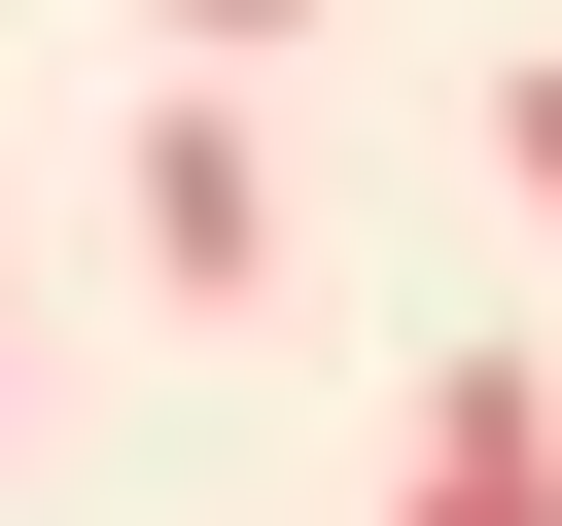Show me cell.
<instances>
[{
    "mask_svg": "<svg viewBox=\"0 0 562 526\" xmlns=\"http://www.w3.org/2000/svg\"><path fill=\"white\" fill-rule=\"evenodd\" d=\"M386 526H562V386H527V351H422V456H386Z\"/></svg>",
    "mask_w": 562,
    "mask_h": 526,
    "instance_id": "cell-1",
    "label": "cell"
},
{
    "mask_svg": "<svg viewBox=\"0 0 562 526\" xmlns=\"http://www.w3.org/2000/svg\"><path fill=\"white\" fill-rule=\"evenodd\" d=\"M140 281H176V316H281V175H246V105L140 140Z\"/></svg>",
    "mask_w": 562,
    "mask_h": 526,
    "instance_id": "cell-2",
    "label": "cell"
},
{
    "mask_svg": "<svg viewBox=\"0 0 562 526\" xmlns=\"http://www.w3.org/2000/svg\"><path fill=\"white\" fill-rule=\"evenodd\" d=\"M140 35H176V70H281V35H316V0H140Z\"/></svg>",
    "mask_w": 562,
    "mask_h": 526,
    "instance_id": "cell-3",
    "label": "cell"
},
{
    "mask_svg": "<svg viewBox=\"0 0 562 526\" xmlns=\"http://www.w3.org/2000/svg\"><path fill=\"white\" fill-rule=\"evenodd\" d=\"M492 175H527V245H562V70H492Z\"/></svg>",
    "mask_w": 562,
    "mask_h": 526,
    "instance_id": "cell-4",
    "label": "cell"
},
{
    "mask_svg": "<svg viewBox=\"0 0 562 526\" xmlns=\"http://www.w3.org/2000/svg\"><path fill=\"white\" fill-rule=\"evenodd\" d=\"M0 421H35V351H0Z\"/></svg>",
    "mask_w": 562,
    "mask_h": 526,
    "instance_id": "cell-5",
    "label": "cell"
}]
</instances>
